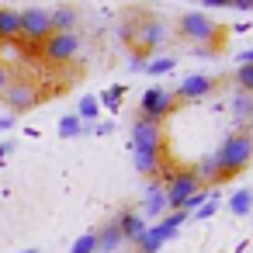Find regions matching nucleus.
I'll return each mask as SVG.
<instances>
[{"mask_svg": "<svg viewBox=\"0 0 253 253\" xmlns=\"http://www.w3.org/2000/svg\"><path fill=\"white\" fill-rule=\"evenodd\" d=\"M97 111H101L97 97H84V101H80V115H77V118H87V122H94V118H97Z\"/></svg>", "mask_w": 253, "mask_h": 253, "instance_id": "obj_23", "label": "nucleus"}, {"mask_svg": "<svg viewBox=\"0 0 253 253\" xmlns=\"http://www.w3.org/2000/svg\"><path fill=\"white\" fill-rule=\"evenodd\" d=\"M0 42H18V11L0 7Z\"/></svg>", "mask_w": 253, "mask_h": 253, "instance_id": "obj_16", "label": "nucleus"}, {"mask_svg": "<svg viewBox=\"0 0 253 253\" xmlns=\"http://www.w3.org/2000/svg\"><path fill=\"white\" fill-rule=\"evenodd\" d=\"M132 146L135 149H163V128L156 122L135 118L132 122Z\"/></svg>", "mask_w": 253, "mask_h": 253, "instance_id": "obj_11", "label": "nucleus"}, {"mask_svg": "<svg viewBox=\"0 0 253 253\" xmlns=\"http://www.w3.org/2000/svg\"><path fill=\"white\" fill-rule=\"evenodd\" d=\"M4 153H11V142H0V156H4Z\"/></svg>", "mask_w": 253, "mask_h": 253, "instance_id": "obj_32", "label": "nucleus"}, {"mask_svg": "<svg viewBox=\"0 0 253 253\" xmlns=\"http://www.w3.org/2000/svg\"><path fill=\"white\" fill-rule=\"evenodd\" d=\"M49 18H52V32H77L80 25V11L73 4H59L56 11H49Z\"/></svg>", "mask_w": 253, "mask_h": 253, "instance_id": "obj_14", "label": "nucleus"}, {"mask_svg": "<svg viewBox=\"0 0 253 253\" xmlns=\"http://www.w3.org/2000/svg\"><path fill=\"white\" fill-rule=\"evenodd\" d=\"M11 80H14V73H11V66H7V63H0V94H4V90L11 87Z\"/></svg>", "mask_w": 253, "mask_h": 253, "instance_id": "obj_25", "label": "nucleus"}, {"mask_svg": "<svg viewBox=\"0 0 253 253\" xmlns=\"http://www.w3.org/2000/svg\"><path fill=\"white\" fill-rule=\"evenodd\" d=\"M21 253H39V250H21Z\"/></svg>", "mask_w": 253, "mask_h": 253, "instance_id": "obj_33", "label": "nucleus"}, {"mask_svg": "<svg viewBox=\"0 0 253 253\" xmlns=\"http://www.w3.org/2000/svg\"><path fill=\"white\" fill-rule=\"evenodd\" d=\"M201 7H232V0H201Z\"/></svg>", "mask_w": 253, "mask_h": 253, "instance_id": "obj_28", "label": "nucleus"}, {"mask_svg": "<svg viewBox=\"0 0 253 253\" xmlns=\"http://www.w3.org/2000/svg\"><path fill=\"white\" fill-rule=\"evenodd\" d=\"M42 59L52 63V66H63V63H73L80 56V35L77 32H52L42 45H39Z\"/></svg>", "mask_w": 253, "mask_h": 253, "instance_id": "obj_6", "label": "nucleus"}, {"mask_svg": "<svg viewBox=\"0 0 253 253\" xmlns=\"http://www.w3.org/2000/svg\"><path fill=\"white\" fill-rule=\"evenodd\" d=\"M218 87V77H208V73H194V77H184V84L173 90L177 104H191V101H201V97H211Z\"/></svg>", "mask_w": 253, "mask_h": 253, "instance_id": "obj_9", "label": "nucleus"}, {"mask_svg": "<svg viewBox=\"0 0 253 253\" xmlns=\"http://www.w3.org/2000/svg\"><path fill=\"white\" fill-rule=\"evenodd\" d=\"M122 97H125V87H111V90H104L101 101H104V104H115V101H122Z\"/></svg>", "mask_w": 253, "mask_h": 253, "instance_id": "obj_26", "label": "nucleus"}, {"mask_svg": "<svg viewBox=\"0 0 253 253\" xmlns=\"http://www.w3.org/2000/svg\"><path fill=\"white\" fill-rule=\"evenodd\" d=\"M250 208H253V191H250V187H239V191L229 198V211H232V215H250Z\"/></svg>", "mask_w": 253, "mask_h": 253, "instance_id": "obj_18", "label": "nucleus"}, {"mask_svg": "<svg viewBox=\"0 0 253 253\" xmlns=\"http://www.w3.org/2000/svg\"><path fill=\"white\" fill-rule=\"evenodd\" d=\"M198 191H205V184H201V177L194 173V167H177V173H173L170 184L163 187V194H167V208L180 211Z\"/></svg>", "mask_w": 253, "mask_h": 253, "instance_id": "obj_4", "label": "nucleus"}, {"mask_svg": "<svg viewBox=\"0 0 253 253\" xmlns=\"http://www.w3.org/2000/svg\"><path fill=\"white\" fill-rule=\"evenodd\" d=\"M70 253H97L94 232H84V236H77V239H73V246H70Z\"/></svg>", "mask_w": 253, "mask_h": 253, "instance_id": "obj_21", "label": "nucleus"}, {"mask_svg": "<svg viewBox=\"0 0 253 253\" xmlns=\"http://www.w3.org/2000/svg\"><path fill=\"white\" fill-rule=\"evenodd\" d=\"M211 160H215V170H218V184L239 177L253 160V135L250 132H229L222 139V146L211 153Z\"/></svg>", "mask_w": 253, "mask_h": 253, "instance_id": "obj_1", "label": "nucleus"}, {"mask_svg": "<svg viewBox=\"0 0 253 253\" xmlns=\"http://www.w3.org/2000/svg\"><path fill=\"white\" fill-rule=\"evenodd\" d=\"M59 135H63V139H73V135H80V118H77V115H66V118L59 122Z\"/></svg>", "mask_w": 253, "mask_h": 253, "instance_id": "obj_22", "label": "nucleus"}, {"mask_svg": "<svg viewBox=\"0 0 253 253\" xmlns=\"http://www.w3.org/2000/svg\"><path fill=\"white\" fill-rule=\"evenodd\" d=\"M177 108H180V104H177V97H173L170 90H163V87H149V90L142 94V101H139V118L163 125V118L173 115Z\"/></svg>", "mask_w": 253, "mask_h": 253, "instance_id": "obj_7", "label": "nucleus"}, {"mask_svg": "<svg viewBox=\"0 0 253 253\" xmlns=\"http://www.w3.org/2000/svg\"><path fill=\"white\" fill-rule=\"evenodd\" d=\"M250 122H253V104H250Z\"/></svg>", "mask_w": 253, "mask_h": 253, "instance_id": "obj_34", "label": "nucleus"}, {"mask_svg": "<svg viewBox=\"0 0 253 253\" xmlns=\"http://www.w3.org/2000/svg\"><path fill=\"white\" fill-rule=\"evenodd\" d=\"M94 243H97V253H115L125 239H122V232H118V218H108L97 232H94Z\"/></svg>", "mask_w": 253, "mask_h": 253, "instance_id": "obj_13", "label": "nucleus"}, {"mask_svg": "<svg viewBox=\"0 0 253 253\" xmlns=\"http://www.w3.org/2000/svg\"><path fill=\"white\" fill-rule=\"evenodd\" d=\"M14 125V115H7V118H0V128H11Z\"/></svg>", "mask_w": 253, "mask_h": 253, "instance_id": "obj_31", "label": "nucleus"}, {"mask_svg": "<svg viewBox=\"0 0 253 253\" xmlns=\"http://www.w3.org/2000/svg\"><path fill=\"white\" fill-rule=\"evenodd\" d=\"M142 218H156V215H163L167 211V194H163V187L160 184H153L149 187V198H146V205H142Z\"/></svg>", "mask_w": 253, "mask_h": 253, "instance_id": "obj_17", "label": "nucleus"}, {"mask_svg": "<svg viewBox=\"0 0 253 253\" xmlns=\"http://www.w3.org/2000/svg\"><path fill=\"white\" fill-rule=\"evenodd\" d=\"M177 35H180L184 42H191L201 56H208V52H215V49L222 45L225 28L215 25V21H211L208 14H201V11H187V14L177 18Z\"/></svg>", "mask_w": 253, "mask_h": 253, "instance_id": "obj_2", "label": "nucleus"}, {"mask_svg": "<svg viewBox=\"0 0 253 253\" xmlns=\"http://www.w3.org/2000/svg\"><path fill=\"white\" fill-rule=\"evenodd\" d=\"M49 35H52V18H49L45 7L35 4V7L18 11V39H21V42H28V45H42Z\"/></svg>", "mask_w": 253, "mask_h": 253, "instance_id": "obj_5", "label": "nucleus"}, {"mask_svg": "<svg viewBox=\"0 0 253 253\" xmlns=\"http://www.w3.org/2000/svg\"><path fill=\"white\" fill-rule=\"evenodd\" d=\"M115 218H118V232H122V239H125V243H135V239L146 232V218H142V211L125 208V211H118Z\"/></svg>", "mask_w": 253, "mask_h": 253, "instance_id": "obj_12", "label": "nucleus"}, {"mask_svg": "<svg viewBox=\"0 0 253 253\" xmlns=\"http://www.w3.org/2000/svg\"><path fill=\"white\" fill-rule=\"evenodd\" d=\"M236 11H253V0H232Z\"/></svg>", "mask_w": 253, "mask_h": 253, "instance_id": "obj_29", "label": "nucleus"}, {"mask_svg": "<svg viewBox=\"0 0 253 253\" xmlns=\"http://www.w3.org/2000/svg\"><path fill=\"white\" fill-rule=\"evenodd\" d=\"M215 208H218V201H215V198H208V201L198 208V218H211V215H215Z\"/></svg>", "mask_w": 253, "mask_h": 253, "instance_id": "obj_27", "label": "nucleus"}, {"mask_svg": "<svg viewBox=\"0 0 253 253\" xmlns=\"http://www.w3.org/2000/svg\"><path fill=\"white\" fill-rule=\"evenodd\" d=\"M173 66H177V59H173V56H160V59L146 63V73H149V77H163V73H170Z\"/></svg>", "mask_w": 253, "mask_h": 253, "instance_id": "obj_20", "label": "nucleus"}, {"mask_svg": "<svg viewBox=\"0 0 253 253\" xmlns=\"http://www.w3.org/2000/svg\"><path fill=\"white\" fill-rule=\"evenodd\" d=\"M180 222H187V211H170V215H163L156 225H146V232L135 239V250H139V253H160L163 243H170V239L177 236V225H180Z\"/></svg>", "mask_w": 253, "mask_h": 253, "instance_id": "obj_3", "label": "nucleus"}, {"mask_svg": "<svg viewBox=\"0 0 253 253\" xmlns=\"http://www.w3.org/2000/svg\"><path fill=\"white\" fill-rule=\"evenodd\" d=\"M246 63H253V49H246V52L239 56V66H246Z\"/></svg>", "mask_w": 253, "mask_h": 253, "instance_id": "obj_30", "label": "nucleus"}, {"mask_svg": "<svg viewBox=\"0 0 253 253\" xmlns=\"http://www.w3.org/2000/svg\"><path fill=\"white\" fill-rule=\"evenodd\" d=\"M163 167V149H135V170L142 177H156Z\"/></svg>", "mask_w": 253, "mask_h": 253, "instance_id": "obj_15", "label": "nucleus"}, {"mask_svg": "<svg viewBox=\"0 0 253 253\" xmlns=\"http://www.w3.org/2000/svg\"><path fill=\"white\" fill-rule=\"evenodd\" d=\"M232 84H236V94H250V97H253V63L239 66V70L232 73Z\"/></svg>", "mask_w": 253, "mask_h": 253, "instance_id": "obj_19", "label": "nucleus"}, {"mask_svg": "<svg viewBox=\"0 0 253 253\" xmlns=\"http://www.w3.org/2000/svg\"><path fill=\"white\" fill-rule=\"evenodd\" d=\"M4 97V104L11 108V111H32L39 101H42V94H39V87L32 84V80H11V87L0 94Z\"/></svg>", "mask_w": 253, "mask_h": 253, "instance_id": "obj_10", "label": "nucleus"}, {"mask_svg": "<svg viewBox=\"0 0 253 253\" xmlns=\"http://www.w3.org/2000/svg\"><path fill=\"white\" fill-rule=\"evenodd\" d=\"M170 39V32H167V25L156 18V14H146V18H139V35H135V52L139 56H149V52H156L163 42Z\"/></svg>", "mask_w": 253, "mask_h": 253, "instance_id": "obj_8", "label": "nucleus"}, {"mask_svg": "<svg viewBox=\"0 0 253 253\" xmlns=\"http://www.w3.org/2000/svg\"><path fill=\"white\" fill-rule=\"evenodd\" d=\"M250 104H253L250 94H236V101H232V108L239 111V118H250Z\"/></svg>", "mask_w": 253, "mask_h": 253, "instance_id": "obj_24", "label": "nucleus"}]
</instances>
